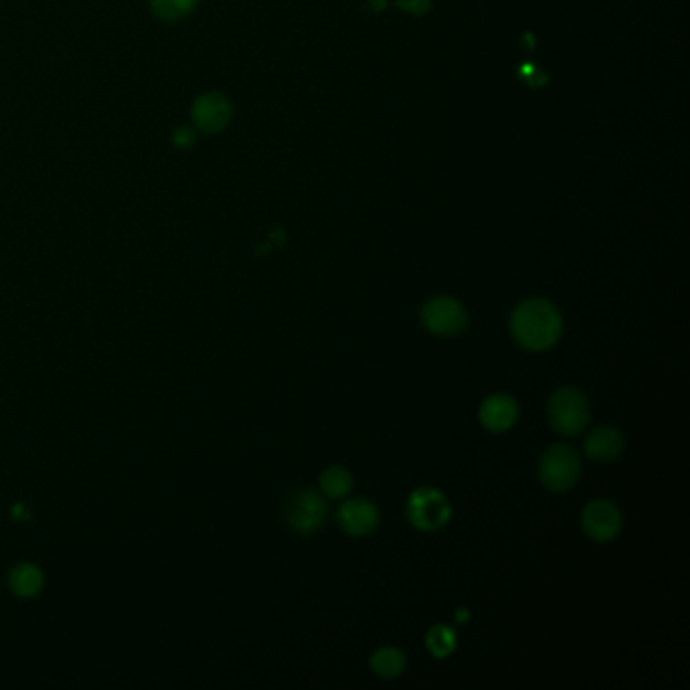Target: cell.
Instances as JSON below:
<instances>
[{"label":"cell","mask_w":690,"mask_h":690,"mask_svg":"<svg viewBox=\"0 0 690 690\" xmlns=\"http://www.w3.org/2000/svg\"><path fill=\"white\" fill-rule=\"evenodd\" d=\"M510 336L521 349L543 353L555 347L563 334L561 312L545 298L523 300L510 314Z\"/></svg>","instance_id":"6da1fadb"},{"label":"cell","mask_w":690,"mask_h":690,"mask_svg":"<svg viewBox=\"0 0 690 690\" xmlns=\"http://www.w3.org/2000/svg\"><path fill=\"white\" fill-rule=\"evenodd\" d=\"M547 417L551 427L561 436H579L589 425L591 409L585 393L577 387L557 389L547 403Z\"/></svg>","instance_id":"7a4b0ae2"},{"label":"cell","mask_w":690,"mask_h":690,"mask_svg":"<svg viewBox=\"0 0 690 690\" xmlns=\"http://www.w3.org/2000/svg\"><path fill=\"white\" fill-rule=\"evenodd\" d=\"M407 519L421 533H436L452 519V504L438 488H417L407 500Z\"/></svg>","instance_id":"3957f363"},{"label":"cell","mask_w":690,"mask_h":690,"mask_svg":"<svg viewBox=\"0 0 690 690\" xmlns=\"http://www.w3.org/2000/svg\"><path fill=\"white\" fill-rule=\"evenodd\" d=\"M581 474V458L571 446H551L539 462V480L551 492L571 490Z\"/></svg>","instance_id":"277c9868"},{"label":"cell","mask_w":690,"mask_h":690,"mask_svg":"<svg viewBox=\"0 0 690 690\" xmlns=\"http://www.w3.org/2000/svg\"><path fill=\"white\" fill-rule=\"evenodd\" d=\"M421 324L427 332L436 336H456L468 324L466 308L450 296H436L423 304L421 308Z\"/></svg>","instance_id":"5b68a950"},{"label":"cell","mask_w":690,"mask_h":690,"mask_svg":"<svg viewBox=\"0 0 690 690\" xmlns=\"http://www.w3.org/2000/svg\"><path fill=\"white\" fill-rule=\"evenodd\" d=\"M326 516V502L312 488L294 492L286 504V523L300 535L316 533L324 525Z\"/></svg>","instance_id":"8992f818"},{"label":"cell","mask_w":690,"mask_h":690,"mask_svg":"<svg viewBox=\"0 0 690 690\" xmlns=\"http://www.w3.org/2000/svg\"><path fill=\"white\" fill-rule=\"evenodd\" d=\"M581 529L589 539L597 543H608L622 531V512L614 502L606 498L593 500L581 512Z\"/></svg>","instance_id":"52a82bcc"},{"label":"cell","mask_w":690,"mask_h":690,"mask_svg":"<svg viewBox=\"0 0 690 690\" xmlns=\"http://www.w3.org/2000/svg\"><path fill=\"white\" fill-rule=\"evenodd\" d=\"M336 523L351 537H365L379 527V510L363 498L344 500L336 510Z\"/></svg>","instance_id":"ba28073f"},{"label":"cell","mask_w":690,"mask_h":690,"mask_svg":"<svg viewBox=\"0 0 690 690\" xmlns=\"http://www.w3.org/2000/svg\"><path fill=\"white\" fill-rule=\"evenodd\" d=\"M516 419H519V403L506 393L490 395L480 405V423L492 434H502L516 423Z\"/></svg>","instance_id":"9c48e42d"},{"label":"cell","mask_w":690,"mask_h":690,"mask_svg":"<svg viewBox=\"0 0 690 690\" xmlns=\"http://www.w3.org/2000/svg\"><path fill=\"white\" fill-rule=\"evenodd\" d=\"M583 450L595 462H612L624 450L622 431L614 425H599L587 434Z\"/></svg>","instance_id":"30bf717a"},{"label":"cell","mask_w":690,"mask_h":690,"mask_svg":"<svg viewBox=\"0 0 690 690\" xmlns=\"http://www.w3.org/2000/svg\"><path fill=\"white\" fill-rule=\"evenodd\" d=\"M193 118L203 132H219L231 120V104L221 94L201 96L193 108Z\"/></svg>","instance_id":"8fae6325"},{"label":"cell","mask_w":690,"mask_h":690,"mask_svg":"<svg viewBox=\"0 0 690 690\" xmlns=\"http://www.w3.org/2000/svg\"><path fill=\"white\" fill-rule=\"evenodd\" d=\"M371 668H373V672L377 676L393 680V678L401 676L403 670H405V654L399 648H393V646L379 648L371 656Z\"/></svg>","instance_id":"7c38bea8"},{"label":"cell","mask_w":690,"mask_h":690,"mask_svg":"<svg viewBox=\"0 0 690 690\" xmlns=\"http://www.w3.org/2000/svg\"><path fill=\"white\" fill-rule=\"evenodd\" d=\"M320 490L328 498H344L353 490V474L344 466H328L320 476Z\"/></svg>","instance_id":"4fadbf2b"},{"label":"cell","mask_w":690,"mask_h":690,"mask_svg":"<svg viewBox=\"0 0 690 690\" xmlns=\"http://www.w3.org/2000/svg\"><path fill=\"white\" fill-rule=\"evenodd\" d=\"M9 583L17 595L31 597V595H37L39 589L43 587V575L35 565L23 563L11 571Z\"/></svg>","instance_id":"5bb4252c"},{"label":"cell","mask_w":690,"mask_h":690,"mask_svg":"<svg viewBox=\"0 0 690 690\" xmlns=\"http://www.w3.org/2000/svg\"><path fill=\"white\" fill-rule=\"evenodd\" d=\"M456 644H458V638H456V632L444 624H436V626H431L427 636H425V646L427 650L434 654L436 658H448L454 650H456Z\"/></svg>","instance_id":"9a60e30c"},{"label":"cell","mask_w":690,"mask_h":690,"mask_svg":"<svg viewBox=\"0 0 690 690\" xmlns=\"http://www.w3.org/2000/svg\"><path fill=\"white\" fill-rule=\"evenodd\" d=\"M150 3L160 19L175 21L189 15L197 7L199 0H150Z\"/></svg>","instance_id":"2e32d148"},{"label":"cell","mask_w":690,"mask_h":690,"mask_svg":"<svg viewBox=\"0 0 690 690\" xmlns=\"http://www.w3.org/2000/svg\"><path fill=\"white\" fill-rule=\"evenodd\" d=\"M177 138H179V144H181V146H187V144H191V142H193V134H191V130H187V128L179 130Z\"/></svg>","instance_id":"e0dca14e"},{"label":"cell","mask_w":690,"mask_h":690,"mask_svg":"<svg viewBox=\"0 0 690 690\" xmlns=\"http://www.w3.org/2000/svg\"><path fill=\"white\" fill-rule=\"evenodd\" d=\"M468 618V612H460L458 614V622H462V620H466Z\"/></svg>","instance_id":"ac0fdd59"}]
</instances>
